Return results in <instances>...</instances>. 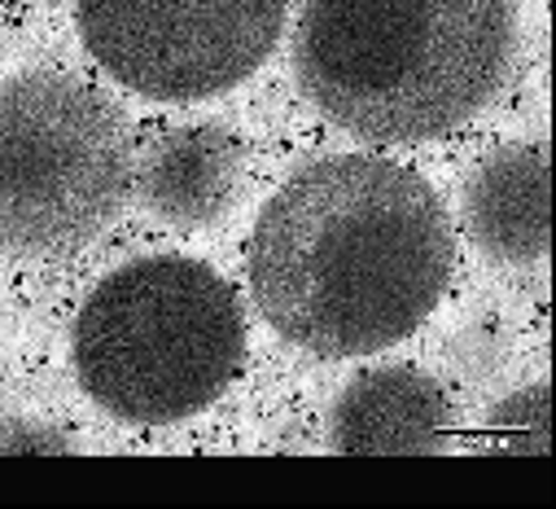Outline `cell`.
Masks as SVG:
<instances>
[{
	"mask_svg": "<svg viewBox=\"0 0 556 509\" xmlns=\"http://www.w3.org/2000/svg\"><path fill=\"white\" fill-rule=\"evenodd\" d=\"M456 269L439 194L377 154L303 167L250 237V295L286 343L316 356H372L416 334Z\"/></svg>",
	"mask_w": 556,
	"mask_h": 509,
	"instance_id": "1",
	"label": "cell"
},
{
	"mask_svg": "<svg viewBox=\"0 0 556 509\" xmlns=\"http://www.w3.org/2000/svg\"><path fill=\"white\" fill-rule=\"evenodd\" d=\"M517 58V0H307L303 97L364 141H430L469 123Z\"/></svg>",
	"mask_w": 556,
	"mask_h": 509,
	"instance_id": "2",
	"label": "cell"
},
{
	"mask_svg": "<svg viewBox=\"0 0 556 509\" xmlns=\"http://www.w3.org/2000/svg\"><path fill=\"white\" fill-rule=\"evenodd\" d=\"M245 356L232 286L189 254L114 269L79 308L71 364L97 409L131 426H172L211 409Z\"/></svg>",
	"mask_w": 556,
	"mask_h": 509,
	"instance_id": "3",
	"label": "cell"
},
{
	"mask_svg": "<svg viewBox=\"0 0 556 509\" xmlns=\"http://www.w3.org/2000/svg\"><path fill=\"white\" fill-rule=\"evenodd\" d=\"M71 439L45 422L14 418L0 422V457H71Z\"/></svg>",
	"mask_w": 556,
	"mask_h": 509,
	"instance_id": "10",
	"label": "cell"
},
{
	"mask_svg": "<svg viewBox=\"0 0 556 509\" xmlns=\"http://www.w3.org/2000/svg\"><path fill=\"white\" fill-rule=\"evenodd\" d=\"M547 382H534L526 392H513L504 400H495V409L486 413V435L495 439L500 452H521V457H543L547 452V435H552V400H547Z\"/></svg>",
	"mask_w": 556,
	"mask_h": 509,
	"instance_id": "9",
	"label": "cell"
},
{
	"mask_svg": "<svg viewBox=\"0 0 556 509\" xmlns=\"http://www.w3.org/2000/svg\"><path fill=\"white\" fill-rule=\"evenodd\" d=\"M290 0H79L97 66L154 101H202L245 84L281 40Z\"/></svg>",
	"mask_w": 556,
	"mask_h": 509,
	"instance_id": "5",
	"label": "cell"
},
{
	"mask_svg": "<svg viewBox=\"0 0 556 509\" xmlns=\"http://www.w3.org/2000/svg\"><path fill=\"white\" fill-rule=\"evenodd\" d=\"M241 146L219 127H176L131 159V189L150 215L172 228H206L224 220L241 189Z\"/></svg>",
	"mask_w": 556,
	"mask_h": 509,
	"instance_id": "8",
	"label": "cell"
},
{
	"mask_svg": "<svg viewBox=\"0 0 556 509\" xmlns=\"http://www.w3.org/2000/svg\"><path fill=\"white\" fill-rule=\"evenodd\" d=\"M465 233L495 264L530 269L552 246V163L547 146H508L465 185Z\"/></svg>",
	"mask_w": 556,
	"mask_h": 509,
	"instance_id": "7",
	"label": "cell"
},
{
	"mask_svg": "<svg viewBox=\"0 0 556 509\" xmlns=\"http://www.w3.org/2000/svg\"><path fill=\"white\" fill-rule=\"evenodd\" d=\"M456 431L447 392L421 369L390 364L346 382L329 413V444L346 457H426Z\"/></svg>",
	"mask_w": 556,
	"mask_h": 509,
	"instance_id": "6",
	"label": "cell"
},
{
	"mask_svg": "<svg viewBox=\"0 0 556 509\" xmlns=\"http://www.w3.org/2000/svg\"><path fill=\"white\" fill-rule=\"evenodd\" d=\"M131 146L84 79L31 71L0 84V250L62 260L127 207Z\"/></svg>",
	"mask_w": 556,
	"mask_h": 509,
	"instance_id": "4",
	"label": "cell"
}]
</instances>
